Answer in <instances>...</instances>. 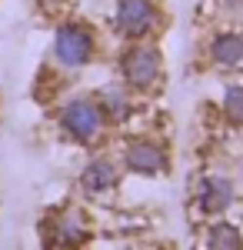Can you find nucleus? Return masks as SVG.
Instances as JSON below:
<instances>
[{
  "label": "nucleus",
  "instance_id": "1",
  "mask_svg": "<svg viewBox=\"0 0 243 250\" xmlns=\"http://www.w3.org/2000/svg\"><path fill=\"white\" fill-rule=\"evenodd\" d=\"M57 127H60V134L67 137V140H74L80 147H97V144L103 140V134H107L110 124L103 120L94 94H80V97H70V100L60 107Z\"/></svg>",
  "mask_w": 243,
  "mask_h": 250
},
{
  "label": "nucleus",
  "instance_id": "2",
  "mask_svg": "<svg viewBox=\"0 0 243 250\" xmlns=\"http://www.w3.org/2000/svg\"><path fill=\"white\" fill-rule=\"evenodd\" d=\"M120 80L133 94H150L163 80V54L153 40H130L120 54Z\"/></svg>",
  "mask_w": 243,
  "mask_h": 250
},
{
  "label": "nucleus",
  "instance_id": "3",
  "mask_svg": "<svg viewBox=\"0 0 243 250\" xmlns=\"http://www.w3.org/2000/svg\"><path fill=\"white\" fill-rule=\"evenodd\" d=\"M50 54H54L57 67H63V70H80V67L94 63V57H97L94 27L83 23V20H63V23H57Z\"/></svg>",
  "mask_w": 243,
  "mask_h": 250
},
{
  "label": "nucleus",
  "instance_id": "4",
  "mask_svg": "<svg viewBox=\"0 0 243 250\" xmlns=\"http://www.w3.org/2000/svg\"><path fill=\"white\" fill-rule=\"evenodd\" d=\"M113 23L123 40H153V34L163 23V14L157 0H117Z\"/></svg>",
  "mask_w": 243,
  "mask_h": 250
},
{
  "label": "nucleus",
  "instance_id": "5",
  "mask_svg": "<svg viewBox=\"0 0 243 250\" xmlns=\"http://www.w3.org/2000/svg\"><path fill=\"white\" fill-rule=\"evenodd\" d=\"M123 167L140 177H160L170 170V150L157 137H133L123 147Z\"/></svg>",
  "mask_w": 243,
  "mask_h": 250
},
{
  "label": "nucleus",
  "instance_id": "6",
  "mask_svg": "<svg viewBox=\"0 0 243 250\" xmlns=\"http://www.w3.org/2000/svg\"><path fill=\"white\" fill-rule=\"evenodd\" d=\"M87 220L80 217V210L67 207V210H57L43 220V240L50 250H77L87 244Z\"/></svg>",
  "mask_w": 243,
  "mask_h": 250
},
{
  "label": "nucleus",
  "instance_id": "7",
  "mask_svg": "<svg viewBox=\"0 0 243 250\" xmlns=\"http://www.w3.org/2000/svg\"><path fill=\"white\" fill-rule=\"evenodd\" d=\"M233 200H237V187H233V180L226 173H206V177H200V184H197V207L206 217L226 213L233 207Z\"/></svg>",
  "mask_w": 243,
  "mask_h": 250
},
{
  "label": "nucleus",
  "instance_id": "8",
  "mask_svg": "<svg viewBox=\"0 0 243 250\" xmlns=\"http://www.w3.org/2000/svg\"><path fill=\"white\" fill-rule=\"evenodd\" d=\"M117 184H120V164L110 157H94L80 170V190L87 197H103V193L117 190Z\"/></svg>",
  "mask_w": 243,
  "mask_h": 250
},
{
  "label": "nucleus",
  "instance_id": "9",
  "mask_svg": "<svg viewBox=\"0 0 243 250\" xmlns=\"http://www.w3.org/2000/svg\"><path fill=\"white\" fill-rule=\"evenodd\" d=\"M133 90L130 87H123V83H103L100 90L94 94L97 107H100V114L103 120L117 127V124H123V120H130L133 117Z\"/></svg>",
  "mask_w": 243,
  "mask_h": 250
},
{
  "label": "nucleus",
  "instance_id": "10",
  "mask_svg": "<svg viewBox=\"0 0 243 250\" xmlns=\"http://www.w3.org/2000/svg\"><path fill=\"white\" fill-rule=\"evenodd\" d=\"M206 57L220 70H233L243 63V34L240 30H217L206 43Z\"/></svg>",
  "mask_w": 243,
  "mask_h": 250
},
{
  "label": "nucleus",
  "instance_id": "11",
  "mask_svg": "<svg viewBox=\"0 0 243 250\" xmlns=\"http://www.w3.org/2000/svg\"><path fill=\"white\" fill-rule=\"evenodd\" d=\"M206 250H243V233L233 224H213L206 230Z\"/></svg>",
  "mask_w": 243,
  "mask_h": 250
},
{
  "label": "nucleus",
  "instance_id": "12",
  "mask_svg": "<svg viewBox=\"0 0 243 250\" xmlns=\"http://www.w3.org/2000/svg\"><path fill=\"white\" fill-rule=\"evenodd\" d=\"M223 117L233 127H243V83H230L223 90Z\"/></svg>",
  "mask_w": 243,
  "mask_h": 250
},
{
  "label": "nucleus",
  "instance_id": "13",
  "mask_svg": "<svg viewBox=\"0 0 243 250\" xmlns=\"http://www.w3.org/2000/svg\"><path fill=\"white\" fill-rule=\"evenodd\" d=\"M37 7L43 10V14H50V17H54V14H60V10L67 7V0H37Z\"/></svg>",
  "mask_w": 243,
  "mask_h": 250
},
{
  "label": "nucleus",
  "instance_id": "14",
  "mask_svg": "<svg viewBox=\"0 0 243 250\" xmlns=\"http://www.w3.org/2000/svg\"><path fill=\"white\" fill-rule=\"evenodd\" d=\"M220 3H223L226 10H233V14H240V10H243V0H220Z\"/></svg>",
  "mask_w": 243,
  "mask_h": 250
}]
</instances>
